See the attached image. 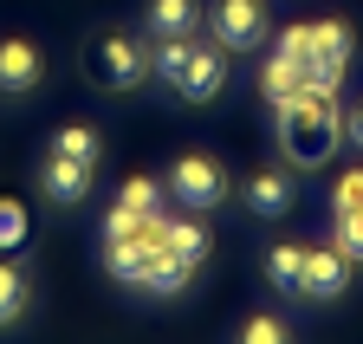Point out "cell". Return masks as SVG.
Here are the masks:
<instances>
[{
	"label": "cell",
	"instance_id": "9",
	"mask_svg": "<svg viewBox=\"0 0 363 344\" xmlns=\"http://www.w3.org/2000/svg\"><path fill=\"white\" fill-rule=\"evenodd\" d=\"M39 189H45V201L78 208V201L91 195V162H65V156H52V162H45V176H39Z\"/></svg>",
	"mask_w": 363,
	"mask_h": 344
},
{
	"label": "cell",
	"instance_id": "20",
	"mask_svg": "<svg viewBox=\"0 0 363 344\" xmlns=\"http://www.w3.org/2000/svg\"><path fill=\"white\" fill-rule=\"evenodd\" d=\"M240 344H292V331H286V318H266L259 312V318L240 325Z\"/></svg>",
	"mask_w": 363,
	"mask_h": 344
},
{
	"label": "cell",
	"instance_id": "13",
	"mask_svg": "<svg viewBox=\"0 0 363 344\" xmlns=\"http://www.w3.org/2000/svg\"><path fill=\"white\" fill-rule=\"evenodd\" d=\"M189 279H195V267H189V260H175V253H162V247H156V260L143 267V279H136V286H143V292H162V299H169V292H182Z\"/></svg>",
	"mask_w": 363,
	"mask_h": 344
},
{
	"label": "cell",
	"instance_id": "21",
	"mask_svg": "<svg viewBox=\"0 0 363 344\" xmlns=\"http://www.w3.org/2000/svg\"><path fill=\"white\" fill-rule=\"evenodd\" d=\"M331 208H337V214H363V169H344V176H337Z\"/></svg>",
	"mask_w": 363,
	"mask_h": 344
},
{
	"label": "cell",
	"instance_id": "8",
	"mask_svg": "<svg viewBox=\"0 0 363 344\" xmlns=\"http://www.w3.org/2000/svg\"><path fill=\"white\" fill-rule=\"evenodd\" d=\"M292 195H298L292 189V162L286 169H259V176L247 182V208L259 214V221H279V214L292 208Z\"/></svg>",
	"mask_w": 363,
	"mask_h": 344
},
{
	"label": "cell",
	"instance_id": "14",
	"mask_svg": "<svg viewBox=\"0 0 363 344\" xmlns=\"http://www.w3.org/2000/svg\"><path fill=\"white\" fill-rule=\"evenodd\" d=\"M195 20H201V0H150V26H156V39L195 33Z\"/></svg>",
	"mask_w": 363,
	"mask_h": 344
},
{
	"label": "cell",
	"instance_id": "3",
	"mask_svg": "<svg viewBox=\"0 0 363 344\" xmlns=\"http://www.w3.org/2000/svg\"><path fill=\"white\" fill-rule=\"evenodd\" d=\"M84 65H91V78H98L104 91H136V84L150 78V46L143 39H123V33H104V39H91Z\"/></svg>",
	"mask_w": 363,
	"mask_h": 344
},
{
	"label": "cell",
	"instance_id": "10",
	"mask_svg": "<svg viewBox=\"0 0 363 344\" xmlns=\"http://www.w3.org/2000/svg\"><path fill=\"white\" fill-rule=\"evenodd\" d=\"M39 84V46L33 39H0V91H33Z\"/></svg>",
	"mask_w": 363,
	"mask_h": 344
},
{
	"label": "cell",
	"instance_id": "16",
	"mask_svg": "<svg viewBox=\"0 0 363 344\" xmlns=\"http://www.w3.org/2000/svg\"><path fill=\"white\" fill-rule=\"evenodd\" d=\"M298 267H305V247L298 240H279L266 253V279L279 286V292H298Z\"/></svg>",
	"mask_w": 363,
	"mask_h": 344
},
{
	"label": "cell",
	"instance_id": "15",
	"mask_svg": "<svg viewBox=\"0 0 363 344\" xmlns=\"http://www.w3.org/2000/svg\"><path fill=\"white\" fill-rule=\"evenodd\" d=\"M52 156H65V162H91V169H98L104 143H98V131H91V123H65V131L52 137Z\"/></svg>",
	"mask_w": 363,
	"mask_h": 344
},
{
	"label": "cell",
	"instance_id": "23",
	"mask_svg": "<svg viewBox=\"0 0 363 344\" xmlns=\"http://www.w3.org/2000/svg\"><path fill=\"white\" fill-rule=\"evenodd\" d=\"M150 228V214H130V208H111L104 214V240H130V234H143Z\"/></svg>",
	"mask_w": 363,
	"mask_h": 344
},
{
	"label": "cell",
	"instance_id": "6",
	"mask_svg": "<svg viewBox=\"0 0 363 344\" xmlns=\"http://www.w3.org/2000/svg\"><path fill=\"white\" fill-rule=\"evenodd\" d=\"M208 26H214V46H227V52H253L259 39H266V0H214Z\"/></svg>",
	"mask_w": 363,
	"mask_h": 344
},
{
	"label": "cell",
	"instance_id": "7",
	"mask_svg": "<svg viewBox=\"0 0 363 344\" xmlns=\"http://www.w3.org/2000/svg\"><path fill=\"white\" fill-rule=\"evenodd\" d=\"M350 286V260L337 247H305V267H298V292L305 299H344Z\"/></svg>",
	"mask_w": 363,
	"mask_h": 344
},
{
	"label": "cell",
	"instance_id": "2",
	"mask_svg": "<svg viewBox=\"0 0 363 344\" xmlns=\"http://www.w3.org/2000/svg\"><path fill=\"white\" fill-rule=\"evenodd\" d=\"M150 65L175 84L182 98H195V104L220 98V84H227V46H208V39H189V33L162 39V46L150 52Z\"/></svg>",
	"mask_w": 363,
	"mask_h": 344
},
{
	"label": "cell",
	"instance_id": "24",
	"mask_svg": "<svg viewBox=\"0 0 363 344\" xmlns=\"http://www.w3.org/2000/svg\"><path fill=\"white\" fill-rule=\"evenodd\" d=\"M344 137H350V143L363 150V104H357V111H344Z\"/></svg>",
	"mask_w": 363,
	"mask_h": 344
},
{
	"label": "cell",
	"instance_id": "11",
	"mask_svg": "<svg viewBox=\"0 0 363 344\" xmlns=\"http://www.w3.org/2000/svg\"><path fill=\"white\" fill-rule=\"evenodd\" d=\"M259 91H266V104H272V111L292 104V98L305 91V65H298L292 52H272V59L259 65Z\"/></svg>",
	"mask_w": 363,
	"mask_h": 344
},
{
	"label": "cell",
	"instance_id": "1",
	"mask_svg": "<svg viewBox=\"0 0 363 344\" xmlns=\"http://www.w3.org/2000/svg\"><path fill=\"white\" fill-rule=\"evenodd\" d=\"M344 137V111H337V91H305L292 104H279V143H286V162L292 169H318Z\"/></svg>",
	"mask_w": 363,
	"mask_h": 344
},
{
	"label": "cell",
	"instance_id": "17",
	"mask_svg": "<svg viewBox=\"0 0 363 344\" xmlns=\"http://www.w3.org/2000/svg\"><path fill=\"white\" fill-rule=\"evenodd\" d=\"M26 299H33V286H26V273H20V267H7V260H0V325H13V318L26 312Z\"/></svg>",
	"mask_w": 363,
	"mask_h": 344
},
{
	"label": "cell",
	"instance_id": "22",
	"mask_svg": "<svg viewBox=\"0 0 363 344\" xmlns=\"http://www.w3.org/2000/svg\"><path fill=\"white\" fill-rule=\"evenodd\" d=\"M0 247H26V208L20 201H0Z\"/></svg>",
	"mask_w": 363,
	"mask_h": 344
},
{
	"label": "cell",
	"instance_id": "4",
	"mask_svg": "<svg viewBox=\"0 0 363 344\" xmlns=\"http://www.w3.org/2000/svg\"><path fill=\"white\" fill-rule=\"evenodd\" d=\"M357 52V33L344 20H325V26H311V59H305V84L311 91H337V78Z\"/></svg>",
	"mask_w": 363,
	"mask_h": 344
},
{
	"label": "cell",
	"instance_id": "5",
	"mask_svg": "<svg viewBox=\"0 0 363 344\" xmlns=\"http://www.w3.org/2000/svg\"><path fill=\"white\" fill-rule=\"evenodd\" d=\"M169 189H175V201L189 208V214H208V208L227 201V169L214 156H182L169 169Z\"/></svg>",
	"mask_w": 363,
	"mask_h": 344
},
{
	"label": "cell",
	"instance_id": "12",
	"mask_svg": "<svg viewBox=\"0 0 363 344\" xmlns=\"http://www.w3.org/2000/svg\"><path fill=\"white\" fill-rule=\"evenodd\" d=\"M156 240H162V253H175V260H189V267L208 260V228H201V221H169V214H162Z\"/></svg>",
	"mask_w": 363,
	"mask_h": 344
},
{
	"label": "cell",
	"instance_id": "18",
	"mask_svg": "<svg viewBox=\"0 0 363 344\" xmlns=\"http://www.w3.org/2000/svg\"><path fill=\"white\" fill-rule=\"evenodd\" d=\"M331 247L344 253L350 267H363V214H337V221H331Z\"/></svg>",
	"mask_w": 363,
	"mask_h": 344
},
{
	"label": "cell",
	"instance_id": "19",
	"mask_svg": "<svg viewBox=\"0 0 363 344\" xmlns=\"http://www.w3.org/2000/svg\"><path fill=\"white\" fill-rule=\"evenodd\" d=\"M117 208H130V214H162V195H156V182H150V176H130V182H123V195H117Z\"/></svg>",
	"mask_w": 363,
	"mask_h": 344
}]
</instances>
